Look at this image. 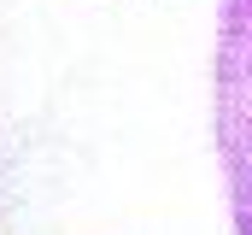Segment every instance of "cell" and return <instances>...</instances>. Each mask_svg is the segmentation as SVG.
<instances>
[{
	"label": "cell",
	"instance_id": "obj_1",
	"mask_svg": "<svg viewBox=\"0 0 252 235\" xmlns=\"http://www.w3.org/2000/svg\"><path fill=\"white\" fill-rule=\"evenodd\" d=\"M217 159L235 235H252V0H223L217 18Z\"/></svg>",
	"mask_w": 252,
	"mask_h": 235
}]
</instances>
